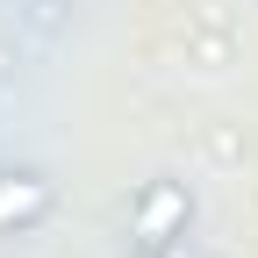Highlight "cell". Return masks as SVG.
Instances as JSON below:
<instances>
[{"instance_id":"6da1fadb","label":"cell","mask_w":258,"mask_h":258,"mask_svg":"<svg viewBox=\"0 0 258 258\" xmlns=\"http://www.w3.org/2000/svg\"><path fill=\"white\" fill-rule=\"evenodd\" d=\"M186 230H194V194H186V179H144L137 201H129V237H137L144 251H172Z\"/></svg>"},{"instance_id":"7a4b0ae2","label":"cell","mask_w":258,"mask_h":258,"mask_svg":"<svg viewBox=\"0 0 258 258\" xmlns=\"http://www.w3.org/2000/svg\"><path fill=\"white\" fill-rule=\"evenodd\" d=\"M57 208V186L36 172V165H8L0 172V237H22Z\"/></svg>"},{"instance_id":"3957f363","label":"cell","mask_w":258,"mask_h":258,"mask_svg":"<svg viewBox=\"0 0 258 258\" xmlns=\"http://www.w3.org/2000/svg\"><path fill=\"white\" fill-rule=\"evenodd\" d=\"M129 258H165V251H144V244H137V251H129Z\"/></svg>"}]
</instances>
